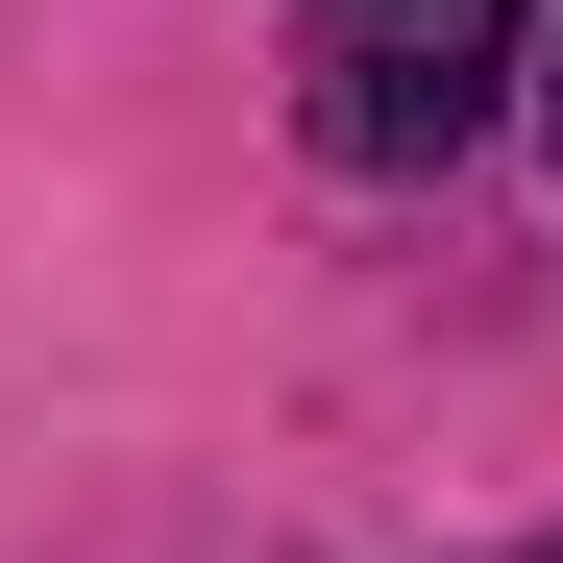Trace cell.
<instances>
[{"instance_id":"obj_2","label":"cell","mask_w":563,"mask_h":563,"mask_svg":"<svg viewBox=\"0 0 563 563\" xmlns=\"http://www.w3.org/2000/svg\"><path fill=\"white\" fill-rule=\"evenodd\" d=\"M539 147H563V25H539Z\"/></svg>"},{"instance_id":"obj_1","label":"cell","mask_w":563,"mask_h":563,"mask_svg":"<svg viewBox=\"0 0 563 563\" xmlns=\"http://www.w3.org/2000/svg\"><path fill=\"white\" fill-rule=\"evenodd\" d=\"M295 123L319 172H465L490 123H539V0H295Z\"/></svg>"},{"instance_id":"obj_3","label":"cell","mask_w":563,"mask_h":563,"mask_svg":"<svg viewBox=\"0 0 563 563\" xmlns=\"http://www.w3.org/2000/svg\"><path fill=\"white\" fill-rule=\"evenodd\" d=\"M515 563H563V539H515Z\"/></svg>"}]
</instances>
